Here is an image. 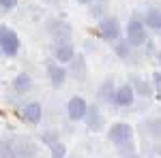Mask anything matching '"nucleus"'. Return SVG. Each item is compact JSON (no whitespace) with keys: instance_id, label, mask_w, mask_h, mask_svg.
Segmentation results:
<instances>
[{"instance_id":"nucleus-1","label":"nucleus","mask_w":161,"mask_h":158,"mask_svg":"<svg viewBox=\"0 0 161 158\" xmlns=\"http://www.w3.org/2000/svg\"><path fill=\"white\" fill-rule=\"evenodd\" d=\"M19 37H17V32L9 28L7 24L0 26V49H2V56L4 58H15L17 54H19Z\"/></svg>"},{"instance_id":"nucleus-2","label":"nucleus","mask_w":161,"mask_h":158,"mask_svg":"<svg viewBox=\"0 0 161 158\" xmlns=\"http://www.w3.org/2000/svg\"><path fill=\"white\" fill-rule=\"evenodd\" d=\"M9 143H11V150H13V156L15 158H37L39 147L30 137L15 135V137L9 139Z\"/></svg>"},{"instance_id":"nucleus-3","label":"nucleus","mask_w":161,"mask_h":158,"mask_svg":"<svg viewBox=\"0 0 161 158\" xmlns=\"http://www.w3.org/2000/svg\"><path fill=\"white\" fill-rule=\"evenodd\" d=\"M125 38L129 41V45L131 47H142V45H146L148 43V38H146V24L142 22V19H129V24L125 28Z\"/></svg>"},{"instance_id":"nucleus-4","label":"nucleus","mask_w":161,"mask_h":158,"mask_svg":"<svg viewBox=\"0 0 161 158\" xmlns=\"http://www.w3.org/2000/svg\"><path fill=\"white\" fill-rule=\"evenodd\" d=\"M133 126L131 124H127V122H116V124H112L110 130H108V139H110L114 145L123 147L127 143H133Z\"/></svg>"},{"instance_id":"nucleus-5","label":"nucleus","mask_w":161,"mask_h":158,"mask_svg":"<svg viewBox=\"0 0 161 158\" xmlns=\"http://www.w3.org/2000/svg\"><path fill=\"white\" fill-rule=\"evenodd\" d=\"M99 34L108 43H118L120 41V24H118V19L112 17V15L103 17L99 22Z\"/></svg>"},{"instance_id":"nucleus-6","label":"nucleus","mask_w":161,"mask_h":158,"mask_svg":"<svg viewBox=\"0 0 161 158\" xmlns=\"http://www.w3.org/2000/svg\"><path fill=\"white\" fill-rule=\"evenodd\" d=\"M52 58L58 62V64H71L75 60V47L71 41H56L54 47H52Z\"/></svg>"},{"instance_id":"nucleus-7","label":"nucleus","mask_w":161,"mask_h":158,"mask_svg":"<svg viewBox=\"0 0 161 158\" xmlns=\"http://www.w3.org/2000/svg\"><path fill=\"white\" fill-rule=\"evenodd\" d=\"M88 109H90V105L84 100V96H71L67 103V118L71 122H84Z\"/></svg>"},{"instance_id":"nucleus-8","label":"nucleus","mask_w":161,"mask_h":158,"mask_svg":"<svg viewBox=\"0 0 161 158\" xmlns=\"http://www.w3.org/2000/svg\"><path fill=\"white\" fill-rule=\"evenodd\" d=\"M45 28H47V34L54 37L56 41H71V34H73L71 26L67 24V22H62V19H58V17L47 19Z\"/></svg>"},{"instance_id":"nucleus-9","label":"nucleus","mask_w":161,"mask_h":158,"mask_svg":"<svg viewBox=\"0 0 161 158\" xmlns=\"http://www.w3.org/2000/svg\"><path fill=\"white\" fill-rule=\"evenodd\" d=\"M45 71H47V79H50L52 88H62L64 85V81H67V77H69V71L62 66V64H58L56 60H47V64H45Z\"/></svg>"},{"instance_id":"nucleus-10","label":"nucleus","mask_w":161,"mask_h":158,"mask_svg":"<svg viewBox=\"0 0 161 158\" xmlns=\"http://www.w3.org/2000/svg\"><path fill=\"white\" fill-rule=\"evenodd\" d=\"M116 92H118V85L114 84V77H105L101 81L99 90H97V98H99V103H103V105H114Z\"/></svg>"},{"instance_id":"nucleus-11","label":"nucleus","mask_w":161,"mask_h":158,"mask_svg":"<svg viewBox=\"0 0 161 158\" xmlns=\"http://www.w3.org/2000/svg\"><path fill=\"white\" fill-rule=\"evenodd\" d=\"M136 96L137 94H136V90H133V85L131 84H123V85H118V92H116L114 105L120 107V109H129V107H133Z\"/></svg>"},{"instance_id":"nucleus-12","label":"nucleus","mask_w":161,"mask_h":158,"mask_svg":"<svg viewBox=\"0 0 161 158\" xmlns=\"http://www.w3.org/2000/svg\"><path fill=\"white\" fill-rule=\"evenodd\" d=\"M22 118L24 122L32 124V126H39L41 120H43V105L39 100H32V103H26L22 107Z\"/></svg>"},{"instance_id":"nucleus-13","label":"nucleus","mask_w":161,"mask_h":158,"mask_svg":"<svg viewBox=\"0 0 161 158\" xmlns=\"http://www.w3.org/2000/svg\"><path fill=\"white\" fill-rule=\"evenodd\" d=\"M84 124L88 126V130H90V133H99V130H103V126H105V118H103V113L99 111L97 105H90Z\"/></svg>"},{"instance_id":"nucleus-14","label":"nucleus","mask_w":161,"mask_h":158,"mask_svg":"<svg viewBox=\"0 0 161 158\" xmlns=\"http://www.w3.org/2000/svg\"><path fill=\"white\" fill-rule=\"evenodd\" d=\"M131 81L129 84L133 85V90H136L137 96L142 98H150L157 94V90H155V85H153V81H144V79H140V77H129Z\"/></svg>"},{"instance_id":"nucleus-15","label":"nucleus","mask_w":161,"mask_h":158,"mask_svg":"<svg viewBox=\"0 0 161 158\" xmlns=\"http://www.w3.org/2000/svg\"><path fill=\"white\" fill-rule=\"evenodd\" d=\"M142 133L153 141H161V118H148L142 122Z\"/></svg>"},{"instance_id":"nucleus-16","label":"nucleus","mask_w":161,"mask_h":158,"mask_svg":"<svg viewBox=\"0 0 161 158\" xmlns=\"http://www.w3.org/2000/svg\"><path fill=\"white\" fill-rule=\"evenodd\" d=\"M11 85H13V92L15 94H28L32 90V77L28 73H17L13 77Z\"/></svg>"},{"instance_id":"nucleus-17","label":"nucleus","mask_w":161,"mask_h":158,"mask_svg":"<svg viewBox=\"0 0 161 158\" xmlns=\"http://www.w3.org/2000/svg\"><path fill=\"white\" fill-rule=\"evenodd\" d=\"M144 24L150 30H159L161 32V9H148L144 15Z\"/></svg>"},{"instance_id":"nucleus-18","label":"nucleus","mask_w":161,"mask_h":158,"mask_svg":"<svg viewBox=\"0 0 161 158\" xmlns=\"http://www.w3.org/2000/svg\"><path fill=\"white\" fill-rule=\"evenodd\" d=\"M114 51H116V56L120 58V60H127L131 58V54H133V47L129 45V41L125 38V41H118V43H114Z\"/></svg>"},{"instance_id":"nucleus-19","label":"nucleus","mask_w":161,"mask_h":158,"mask_svg":"<svg viewBox=\"0 0 161 158\" xmlns=\"http://www.w3.org/2000/svg\"><path fill=\"white\" fill-rule=\"evenodd\" d=\"M71 71H73V75L77 77V79H84V75H86V64H84V58L82 56H77L73 62H71Z\"/></svg>"},{"instance_id":"nucleus-20","label":"nucleus","mask_w":161,"mask_h":158,"mask_svg":"<svg viewBox=\"0 0 161 158\" xmlns=\"http://www.w3.org/2000/svg\"><path fill=\"white\" fill-rule=\"evenodd\" d=\"M50 158H69L67 156V145H64L62 141L54 143V145L50 147Z\"/></svg>"},{"instance_id":"nucleus-21","label":"nucleus","mask_w":161,"mask_h":158,"mask_svg":"<svg viewBox=\"0 0 161 158\" xmlns=\"http://www.w3.org/2000/svg\"><path fill=\"white\" fill-rule=\"evenodd\" d=\"M41 141H43V145L52 147L54 143H58L60 139H58V133L56 130H47V133H41Z\"/></svg>"},{"instance_id":"nucleus-22","label":"nucleus","mask_w":161,"mask_h":158,"mask_svg":"<svg viewBox=\"0 0 161 158\" xmlns=\"http://www.w3.org/2000/svg\"><path fill=\"white\" fill-rule=\"evenodd\" d=\"M0 158H15L13 156V150H11L9 139H2V143H0Z\"/></svg>"},{"instance_id":"nucleus-23","label":"nucleus","mask_w":161,"mask_h":158,"mask_svg":"<svg viewBox=\"0 0 161 158\" xmlns=\"http://www.w3.org/2000/svg\"><path fill=\"white\" fill-rule=\"evenodd\" d=\"M118 152H120V156L123 158H129V156H136V143H127V145L118 147Z\"/></svg>"},{"instance_id":"nucleus-24","label":"nucleus","mask_w":161,"mask_h":158,"mask_svg":"<svg viewBox=\"0 0 161 158\" xmlns=\"http://www.w3.org/2000/svg\"><path fill=\"white\" fill-rule=\"evenodd\" d=\"M17 2L19 0H0V9H2V13H9L17 7Z\"/></svg>"},{"instance_id":"nucleus-25","label":"nucleus","mask_w":161,"mask_h":158,"mask_svg":"<svg viewBox=\"0 0 161 158\" xmlns=\"http://www.w3.org/2000/svg\"><path fill=\"white\" fill-rule=\"evenodd\" d=\"M153 85H155L157 92L161 90V71H155V73H153Z\"/></svg>"},{"instance_id":"nucleus-26","label":"nucleus","mask_w":161,"mask_h":158,"mask_svg":"<svg viewBox=\"0 0 161 158\" xmlns=\"http://www.w3.org/2000/svg\"><path fill=\"white\" fill-rule=\"evenodd\" d=\"M77 2H80V4H90L92 0H77Z\"/></svg>"},{"instance_id":"nucleus-27","label":"nucleus","mask_w":161,"mask_h":158,"mask_svg":"<svg viewBox=\"0 0 161 158\" xmlns=\"http://www.w3.org/2000/svg\"><path fill=\"white\" fill-rule=\"evenodd\" d=\"M155 98H157V100H159V103H161V90H159V92H157V94H155Z\"/></svg>"},{"instance_id":"nucleus-28","label":"nucleus","mask_w":161,"mask_h":158,"mask_svg":"<svg viewBox=\"0 0 161 158\" xmlns=\"http://www.w3.org/2000/svg\"><path fill=\"white\" fill-rule=\"evenodd\" d=\"M157 62H159V64H161V51H159V54H157Z\"/></svg>"},{"instance_id":"nucleus-29","label":"nucleus","mask_w":161,"mask_h":158,"mask_svg":"<svg viewBox=\"0 0 161 158\" xmlns=\"http://www.w3.org/2000/svg\"><path fill=\"white\" fill-rule=\"evenodd\" d=\"M129 158H142V156H137V154H136V156H129Z\"/></svg>"},{"instance_id":"nucleus-30","label":"nucleus","mask_w":161,"mask_h":158,"mask_svg":"<svg viewBox=\"0 0 161 158\" xmlns=\"http://www.w3.org/2000/svg\"><path fill=\"white\" fill-rule=\"evenodd\" d=\"M69 158H71V156H69Z\"/></svg>"}]
</instances>
